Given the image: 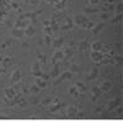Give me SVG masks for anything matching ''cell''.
<instances>
[{"label":"cell","mask_w":123,"mask_h":123,"mask_svg":"<svg viewBox=\"0 0 123 123\" xmlns=\"http://www.w3.org/2000/svg\"><path fill=\"white\" fill-rule=\"evenodd\" d=\"M71 78H73V73H71V71H64L63 74L58 75V79L54 81V86L62 84V83H63V81H65V80H70Z\"/></svg>","instance_id":"1"},{"label":"cell","mask_w":123,"mask_h":123,"mask_svg":"<svg viewBox=\"0 0 123 123\" xmlns=\"http://www.w3.org/2000/svg\"><path fill=\"white\" fill-rule=\"evenodd\" d=\"M39 14H42V10H38V11H36V12H27V14H22V15H20L17 18H20V20H26V18H30L32 22H35V21H36V18H37V16H38Z\"/></svg>","instance_id":"2"},{"label":"cell","mask_w":123,"mask_h":123,"mask_svg":"<svg viewBox=\"0 0 123 123\" xmlns=\"http://www.w3.org/2000/svg\"><path fill=\"white\" fill-rule=\"evenodd\" d=\"M90 58L92 59V62L95 63H101V60L105 58V54L101 52V50H92L90 53Z\"/></svg>","instance_id":"3"},{"label":"cell","mask_w":123,"mask_h":123,"mask_svg":"<svg viewBox=\"0 0 123 123\" xmlns=\"http://www.w3.org/2000/svg\"><path fill=\"white\" fill-rule=\"evenodd\" d=\"M65 59V55H64V52L63 50H59V49H57L55 52H54V54H53V64H55V63H59V62H62V60H64Z\"/></svg>","instance_id":"4"},{"label":"cell","mask_w":123,"mask_h":123,"mask_svg":"<svg viewBox=\"0 0 123 123\" xmlns=\"http://www.w3.org/2000/svg\"><path fill=\"white\" fill-rule=\"evenodd\" d=\"M112 87H113V84H112V81H104L101 85H100V89L101 91L104 92V94H107V92H110L112 90Z\"/></svg>","instance_id":"5"},{"label":"cell","mask_w":123,"mask_h":123,"mask_svg":"<svg viewBox=\"0 0 123 123\" xmlns=\"http://www.w3.org/2000/svg\"><path fill=\"white\" fill-rule=\"evenodd\" d=\"M121 105V98L118 97V98H115V100H112V101H110L108 104H107V107H106V111H108V112H111L113 108H117L118 106Z\"/></svg>","instance_id":"6"},{"label":"cell","mask_w":123,"mask_h":123,"mask_svg":"<svg viewBox=\"0 0 123 123\" xmlns=\"http://www.w3.org/2000/svg\"><path fill=\"white\" fill-rule=\"evenodd\" d=\"M86 20H87V18H86L85 16H83V15H75L74 18H73V22H74V25H76V26H83Z\"/></svg>","instance_id":"7"},{"label":"cell","mask_w":123,"mask_h":123,"mask_svg":"<svg viewBox=\"0 0 123 123\" xmlns=\"http://www.w3.org/2000/svg\"><path fill=\"white\" fill-rule=\"evenodd\" d=\"M76 113H78V108L75 106H69L67 108V116H68V118H76Z\"/></svg>","instance_id":"8"},{"label":"cell","mask_w":123,"mask_h":123,"mask_svg":"<svg viewBox=\"0 0 123 123\" xmlns=\"http://www.w3.org/2000/svg\"><path fill=\"white\" fill-rule=\"evenodd\" d=\"M104 27H105V22H100L97 25H94V27L91 28V33L94 35V36H96V35H98L101 32Z\"/></svg>","instance_id":"9"},{"label":"cell","mask_w":123,"mask_h":123,"mask_svg":"<svg viewBox=\"0 0 123 123\" xmlns=\"http://www.w3.org/2000/svg\"><path fill=\"white\" fill-rule=\"evenodd\" d=\"M98 78V68H92L91 71H90V74L87 75V81H94L95 79Z\"/></svg>","instance_id":"10"},{"label":"cell","mask_w":123,"mask_h":123,"mask_svg":"<svg viewBox=\"0 0 123 123\" xmlns=\"http://www.w3.org/2000/svg\"><path fill=\"white\" fill-rule=\"evenodd\" d=\"M28 25H30V22L27 21V20H20V18H17L16 22H15V27L21 28V30H25Z\"/></svg>","instance_id":"11"},{"label":"cell","mask_w":123,"mask_h":123,"mask_svg":"<svg viewBox=\"0 0 123 123\" xmlns=\"http://www.w3.org/2000/svg\"><path fill=\"white\" fill-rule=\"evenodd\" d=\"M63 44H64V39H63V37H59V38H55V39L52 41V46H53L54 49H59V48H62V46H63Z\"/></svg>","instance_id":"12"},{"label":"cell","mask_w":123,"mask_h":123,"mask_svg":"<svg viewBox=\"0 0 123 123\" xmlns=\"http://www.w3.org/2000/svg\"><path fill=\"white\" fill-rule=\"evenodd\" d=\"M21 71L20 70H15L12 75H11V83L12 84H16V83H20V80H21Z\"/></svg>","instance_id":"13"},{"label":"cell","mask_w":123,"mask_h":123,"mask_svg":"<svg viewBox=\"0 0 123 123\" xmlns=\"http://www.w3.org/2000/svg\"><path fill=\"white\" fill-rule=\"evenodd\" d=\"M4 94H5V98H14L16 96V91L12 87H7V89H5Z\"/></svg>","instance_id":"14"},{"label":"cell","mask_w":123,"mask_h":123,"mask_svg":"<svg viewBox=\"0 0 123 123\" xmlns=\"http://www.w3.org/2000/svg\"><path fill=\"white\" fill-rule=\"evenodd\" d=\"M67 21V24L65 25H63V26H60V30H63V31H67V30H73V27H74V22H73V18H67L65 20Z\"/></svg>","instance_id":"15"},{"label":"cell","mask_w":123,"mask_h":123,"mask_svg":"<svg viewBox=\"0 0 123 123\" xmlns=\"http://www.w3.org/2000/svg\"><path fill=\"white\" fill-rule=\"evenodd\" d=\"M62 107H63V104H60V102H55L54 105L50 104V105H49V112H52V113H54V112L59 111Z\"/></svg>","instance_id":"16"},{"label":"cell","mask_w":123,"mask_h":123,"mask_svg":"<svg viewBox=\"0 0 123 123\" xmlns=\"http://www.w3.org/2000/svg\"><path fill=\"white\" fill-rule=\"evenodd\" d=\"M24 33L27 36V37H32L35 35V27L32 25H28L25 30H24Z\"/></svg>","instance_id":"17"},{"label":"cell","mask_w":123,"mask_h":123,"mask_svg":"<svg viewBox=\"0 0 123 123\" xmlns=\"http://www.w3.org/2000/svg\"><path fill=\"white\" fill-rule=\"evenodd\" d=\"M11 35H12L14 37H16V38H20V37H22V35H24V30L17 28V27H14V28L11 30Z\"/></svg>","instance_id":"18"},{"label":"cell","mask_w":123,"mask_h":123,"mask_svg":"<svg viewBox=\"0 0 123 123\" xmlns=\"http://www.w3.org/2000/svg\"><path fill=\"white\" fill-rule=\"evenodd\" d=\"M36 84H37L41 89H44V87H47V85H48L47 80H44V79H42V78H36Z\"/></svg>","instance_id":"19"},{"label":"cell","mask_w":123,"mask_h":123,"mask_svg":"<svg viewBox=\"0 0 123 123\" xmlns=\"http://www.w3.org/2000/svg\"><path fill=\"white\" fill-rule=\"evenodd\" d=\"M90 48H91L92 50H102V48H104V44H102L101 42H98V41H95V42L90 46Z\"/></svg>","instance_id":"20"},{"label":"cell","mask_w":123,"mask_h":123,"mask_svg":"<svg viewBox=\"0 0 123 123\" xmlns=\"http://www.w3.org/2000/svg\"><path fill=\"white\" fill-rule=\"evenodd\" d=\"M89 43L86 42V41H83V42H80L79 43V52L81 53V52H86V50L89 49Z\"/></svg>","instance_id":"21"},{"label":"cell","mask_w":123,"mask_h":123,"mask_svg":"<svg viewBox=\"0 0 123 123\" xmlns=\"http://www.w3.org/2000/svg\"><path fill=\"white\" fill-rule=\"evenodd\" d=\"M113 9H115V5H112V4H105V5L101 6L102 11H104V12H108V14H110V11H112Z\"/></svg>","instance_id":"22"},{"label":"cell","mask_w":123,"mask_h":123,"mask_svg":"<svg viewBox=\"0 0 123 123\" xmlns=\"http://www.w3.org/2000/svg\"><path fill=\"white\" fill-rule=\"evenodd\" d=\"M75 87H76V90H78L79 94H83V92H85V91H86L85 85H84L83 83H80V81H78V83L75 84Z\"/></svg>","instance_id":"23"},{"label":"cell","mask_w":123,"mask_h":123,"mask_svg":"<svg viewBox=\"0 0 123 123\" xmlns=\"http://www.w3.org/2000/svg\"><path fill=\"white\" fill-rule=\"evenodd\" d=\"M58 75H59V63H55L54 67H53L52 73H50V76L52 78H58Z\"/></svg>","instance_id":"24"},{"label":"cell","mask_w":123,"mask_h":123,"mask_svg":"<svg viewBox=\"0 0 123 123\" xmlns=\"http://www.w3.org/2000/svg\"><path fill=\"white\" fill-rule=\"evenodd\" d=\"M80 69H81V68H80L78 64H75V63H71V65H70V68H69V71H71L73 74H75V73H79Z\"/></svg>","instance_id":"25"},{"label":"cell","mask_w":123,"mask_h":123,"mask_svg":"<svg viewBox=\"0 0 123 123\" xmlns=\"http://www.w3.org/2000/svg\"><path fill=\"white\" fill-rule=\"evenodd\" d=\"M41 70V64H39V62L38 60H36L35 63H33V65H32V68H31V73H36V71H39Z\"/></svg>","instance_id":"26"},{"label":"cell","mask_w":123,"mask_h":123,"mask_svg":"<svg viewBox=\"0 0 123 123\" xmlns=\"http://www.w3.org/2000/svg\"><path fill=\"white\" fill-rule=\"evenodd\" d=\"M110 22H111V24H121V22H122V14H117Z\"/></svg>","instance_id":"27"},{"label":"cell","mask_w":123,"mask_h":123,"mask_svg":"<svg viewBox=\"0 0 123 123\" xmlns=\"http://www.w3.org/2000/svg\"><path fill=\"white\" fill-rule=\"evenodd\" d=\"M94 22H91V21H89V20H86V21L84 22V25L83 26H81V27H83V28H85V30H91L92 27H94Z\"/></svg>","instance_id":"28"},{"label":"cell","mask_w":123,"mask_h":123,"mask_svg":"<svg viewBox=\"0 0 123 123\" xmlns=\"http://www.w3.org/2000/svg\"><path fill=\"white\" fill-rule=\"evenodd\" d=\"M41 90H42V89H41L37 84H35V85H32V86L30 87V92H32V94H38Z\"/></svg>","instance_id":"29"},{"label":"cell","mask_w":123,"mask_h":123,"mask_svg":"<svg viewBox=\"0 0 123 123\" xmlns=\"http://www.w3.org/2000/svg\"><path fill=\"white\" fill-rule=\"evenodd\" d=\"M84 11L86 14H95V12H98V7H85Z\"/></svg>","instance_id":"30"},{"label":"cell","mask_w":123,"mask_h":123,"mask_svg":"<svg viewBox=\"0 0 123 123\" xmlns=\"http://www.w3.org/2000/svg\"><path fill=\"white\" fill-rule=\"evenodd\" d=\"M68 92H69V95H74V96H79V92H78V90H76V87H75V86H71V87H69Z\"/></svg>","instance_id":"31"},{"label":"cell","mask_w":123,"mask_h":123,"mask_svg":"<svg viewBox=\"0 0 123 123\" xmlns=\"http://www.w3.org/2000/svg\"><path fill=\"white\" fill-rule=\"evenodd\" d=\"M102 94V91L98 86H95V87H92V95H96V96H100Z\"/></svg>","instance_id":"32"},{"label":"cell","mask_w":123,"mask_h":123,"mask_svg":"<svg viewBox=\"0 0 123 123\" xmlns=\"http://www.w3.org/2000/svg\"><path fill=\"white\" fill-rule=\"evenodd\" d=\"M52 102H53V101H52V98H50V97H44L43 101H42V105H43V106H49Z\"/></svg>","instance_id":"33"},{"label":"cell","mask_w":123,"mask_h":123,"mask_svg":"<svg viewBox=\"0 0 123 123\" xmlns=\"http://www.w3.org/2000/svg\"><path fill=\"white\" fill-rule=\"evenodd\" d=\"M37 59H38V62H41V63H42V64H46V59H47V57L44 55V54H38L37 55Z\"/></svg>","instance_id":"34"},{"label":"cell","mask_w":123,"mask_h":123,"mask_svg":"<svg viewBox=\"0 0 123 123\" xmlns=\"http://www.w3.org/2000/svg\"><path fill=\"white\" fill-rule=\"evenodd\" d=\"M122 11H123V3L119 1V3L117 4V6H116V12H117V14H122Z\"/></svg>","instance_id":"35"},{"label":"cell","mask_w":123,"mask_h":123,"mask_svg":"<svg viewBox=\"0 0 123 123\" xmlns=\"http://www.w3.org/2000/svg\"><path fill=\"white\" fill-rule=\"evenodd\" d=\"M43 31H44V35H52V32H53V30H52V27H50V25L49 26H44V28H43Z\"/></svg>","instance_id":"36"},{"label":"cell","mask_w":123,"mask_h":123,"mask_svg":"<svg viewBox=\"0 0 123 123\" xmlns=\"http://www.w3.org/2000/svg\"><path fill=\"white\" fill-rule=\"evenodd\" d=\"M6 104H7V106L15 107L16 106V101H15V98H6Z\"/></svg>","instance_id":"37"},{"label":"cell","mask_w":123,"mask_h":123,"mask_svg":"<svg viewBox=\"0 0 123 123\" xmlns=\"http://www.w3.org/2000/svg\"><path fill=\"white\" fill-rule=\"evenodd\" d=\"M54 6H55L57 10H63V9L65 7V3H60V1H59V3H55Z\"/></svg>","instance_id":"38"},{"label":"cell","mask_w":123,"mask_h":123,"mask_svg":"<svg viewBox=\"0 0 123 123\" xmlns=\"http://www.w3.org/2000/svg\"><path fill=\"white\" fill-rule=\"evenodd\" d=\"M112 59H113V63H116V64H121L123 58H122V55H117V57H113Z\"/></svg>","instance_id":"39"},{"label":"cell","mask_w":123,"mask_h":123,"mask_svg":"<svg viewBox=\"0 0 123 123\" xmlns=\"http://www.w3.org/2000/svg\"><path fill=\"white\" fill-rule=\"evenodd\" d=\"M64 55H65V57H71V55H73V49L68 47V48L64 50Z\"/></svg>","instance_id":"40"},{"label":"cell","mask_w":123,"mask_h":123,"mask_svg":"<svg viewBox=\"0 0 123 123\" xmlns=\"http://www.w3.org/2000/svg\"><path fill=\"white\" fill-rule=\"evenodd\" d=\"M52 41H53V39L50 38L49 35H46V36H44V43H46V44H52Z\"/></svg>","instance_id":"41"},{"label":"cell","mask_w":123,"mask_h":123,"mask_svg":"<svg viewBox=\"0 0 123 123\" xmlns=\"http://www.w3.org/2000/svg\"><path fill=\"white\" fill-rule=\"evenodd\" d=\"M100 18L104 20V21L108 20V12H101V14H100Z\"/></svg>","instance_id":"42"},{"label":"cell","mask_w":123,"mask_h":123,"mask_svg":"<svg viewBox=\"0 0 123 123\" xmlns=\"http://www.w3.org/2000/svg\"><path fill=\"white\" fill-rule=\"evenodd\" d=\"M26 1L30 3V5H33V6H36V5L39 4V0H26Z\"/></svg>","instance_id":"43"},{"label":"cell","mask_w":123,"mask_h":123,"mask_svg":"<svg viewBox=\"0 0 123 123\" xmlns=\"http://www.w3.org/2000/svg\"><path fill=\"white\" fill-rule=\"evenodd\" d=\"M107 117H111V113L108 111H105V112H102V113H101V118H107Z\"/></svg>","instance_id":"44"},{"label":"cell","mask_w":123,"mask_h":123,"mask_svg":"<svg viewBox=\"0 0 123 123\" xmlns=\"http://www.w3.org/2000/svg\"><path fill=\"white\" fill-rule=\"evenodd\" d=\"M32 75H33L35 78H42L43 73H42V70H39V71H36V73H33Z\"/></svg>","instance_id":"45"},{"label":"cell","mask_w":123,"mask_h":123,"mask_svg":"<svg viewBox=\"0 0 123 123\" xmlns=\"http://www.w3.org/2000/svg\"><path fill=\"white\" fill-rule=\"evenodd\" d=\"M87 3L89 4H92V5H98L100 0H87Z\"/></svg>","instance_id":"46"},{"label":"cell","mask_w":123,"mask_h":123,"mask_svg":"<svg viewBox=\"0 0 123 123\" xmlns=\"http://www.w3.org/2000/svg\"><path fill=\"white\" fill-rule=\"evenodd\" d=\"M3 63H4V65L6 67V65L10 63V57H6V58H4V59H3Z\"/></svg>","instance_id":"47"},{"label":"cell","mask_w":123,"mask_h":123,"mask_svg":"<svg viewBox=\"0 0 123 123\" xmlns=\"http://www.w3.org/2000/svg\"><path fill=\"white\" fill-rule=\"evenodd\" d=\"M116 49L117 50H122V43L121 42H117L116 43Z\"/></svg>","instance_id":"48"},{"label":"cell","mask_w":123,"mask_h":123,"mask_svg":"<svg viewBox=\"0 0 123 123\" xmlns=\"http://www.w3.org/2000/svg\"><path fill=\"white\" fill-rule=\"evenodd\" d=\"M84 117V112H79L78 111V113H76V118H83Z\"/></svg>","instance_id":"49"},{"label":"cell","mask_w":123,"mask_h":123,"mask_svg":"<svg viewBox=\"0 0 123 123\" xmlns=\"http://www.w3.org/2000/svg\"><path fill=\"white\" fill-rule=\"evenodd\" d=\"M117 115H118L119 118H122V107H118V110H117Z\"/></svg>","instance_id":"50"},{"label":"cell","mask_w":123,"mask_h":123,"mask_svg":"<svg viewBox=\"0 0 123 123\" xmlns=\"http://www.w3.org/2000/svg\"><path fill=\"white\" fill-rule=\"evenodd\" d=\"M46 3H48L50 5H54L55 4V0H46Z\"/></svg>","instance_id":"51"},{"label":"cell","mask_w":123,"mask_h":123,"mask_svg":"<svg viewBox=\"0 0 123 123\" xmlns=\"http://www.w3.org/2000/svg\"><path fill=\"white\" fill-rule=\"evenodd\" d=\"M101 111H102V107H101V106H98V107L95 108V112H96V113H97V112H101Z\"/></svg>","instance_id":"52"},{"label":"cell","mask_w":123,"mask_h":123,"mask_svg":"<svg viewBox=\"0 0 123 123\" xmlns=\"http://www.w3.org/2000/svg\"><path fill=\"white\" fill-rule=\"evenodd\" d=\"M43 25H44V26H49V25H50V22L48 21V20H44V21H43Z\"/></svg>","instance_id":"53"},{"label":"cell","mask_w":123,"mask_h":123,"mask_svg":"<svg viewBox=\"0 0 123 123\" xmlns=\"http://www.w3.org/2000/svg\"><path fill=\"white\" fill-rule=\"evenodd\" d=\"M42 79H44V80H48V79H49V75H47V74H43V75H42Z\"/></svg>","instance_id":"54"},{"label":"cell","mask_w":123,"mask_h":123,"mask_svg":"<svg viewBox=\"0 0 123 123\" xmlns=\"http://www.w3.org/2000/svg\"><path fill=\"white\" fill-rule=\"evenodd\" d=\"M97 98H98V96H96V95H92V98H91V100H92V101H96Z\"/></svg>","instance_id":"55"},{"label":"cell","mask_w":123,"mask_h":123,"mask_svg":"<svg viewBox=\"0 0 123 123\" xmlns=\"http://www.w3.org/2000/svg\"><path fill=\"white\" fill-rule=\"evenodd\" d=\"M12 7H14V9H17V10H18V6H17V4H16V3H14V4H12Z\"/></svg>","instance_id":"56"},{"label":"cell","mask_w":123,"mask_h":123,"mask_svg":"<svg viewBox=\"0 0 123 123\" xmlns=\"http://www.w3.org/2000/svg\"><path fill=\"white\" fill-rule=\"evenodd\" d=\"M22 47H24V48H28V43H26V42L22 43Z\"/></svg>","instance_id":"57"},{"label":"cell","mask_w":123,"mask_h":123,"mask_svg":"<svg viewBox=\"0 0 123 123\" xmlns=\"http://www.w3.org/2000/svg\"><path fill=\"white\" fill-rule=\"evenodd\" d=\"M3 73H5V69H0V74H3Z\"/></svg>","instance_id":"58"},{"label":"cell","mask_w":123,"mask_h":123,"mask_svg":"<svg viewBox=\"0 0 123 123\" xmlns=\"http://www.w3.org/2000/svg\"><path fill=\"white\" fill-rule=\"evenodd\" d=\"M0 62H3V55H0Z\"/></svg>","instance_id":"59"},{"label":"cell","mask_w":123,"mask_h":123,"mask_svg":"<svg viewBox=\"0 0 123 123\" xmlns=\"http://www.w3.org/2000/svg\"><path fill=\"white\" fill-rule=\"evenodd\" d=\"M0 110H1V102H0Z\"/></svg>","instance_id":"60"},{"label":"cell","mask_w":123,"mask_h":123,"mask_svg":"<svg viewBox=\"0 0 123 123\" xmlns=\"http://www.w3.org/2000/svg\"><path fill=\"white\" fill-rule=\"evenodd\" d=\"M25 1H26V0H25Z\"/></svg>","instance_id":"61"}]
</instances>
